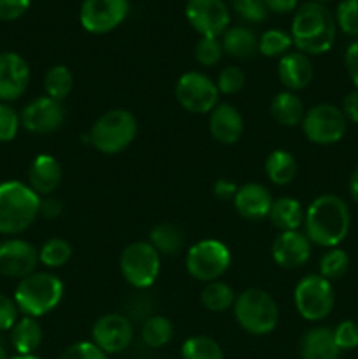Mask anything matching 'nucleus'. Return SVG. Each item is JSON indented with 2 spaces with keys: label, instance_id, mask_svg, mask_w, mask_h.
Returning <instances> with one entry per match:
<instances>
[{
  "label": "nucleus",
  "instance_id": "nucleus-1",
  "mask_svg": "<svg viewBox=\"0 0 358 359\" xmlns=\"http://www.w3.org/2000/svg\"><path fill=\"white\" fill-rule=\"evenodd\" d=\"M350 209L337 195H319L305 209L304 233L319 248H337L350 233Z\"/></svg>",
  "mask_w": 358,
  "mask_h": 359
},
{
  "label": "nucleus",
  "instance_id": "nucleus-2",
  "mask_svg": "<svg viewBox=\"0 0 358 359\" xmlns=\"http://www.w3.org/2000/svg\"><path fill=\"white\" fill-rule=\"evenodd\" d=\"M337 25L333 14L323 4L305 2L291 21V41L304 55H323L336 42Z\"/></svg>",
  "mask_w": 358,
  "mask_h": 359
},
{
  "label": "nucleus",
  "instance_id": "nucleus-3",
  "mask_svg": "<svg viewBox=\"0 0 358 359\" xmlns=\"http://www.w3.org/2000/svg\"><path fill=\"white\" fill-rule=\"evenodd\" d=\"M41 196L20 181L0 184V235H20L39 217Z\"/></svg>",
  "mask_w": 358,
  "mask_h": 359
},
{
  "label": "nucleus",
  "instance_id": "nucleus-4",
  "mask_svg": "<svg viewBox=\"0 0 358 359\" xmlns=\"http://www.w3.org/2000/svg\"><path fill=\"white\" fill-rule=\"evenodd\" d=\"M18 311L28 318H42L60 305L63 283L49 272H34L21 279L14 290Z\"/></svg>",
  "mask_w": 358,
  "mask_h": 359
},
{
  "label": "nucleus",
  "instance_id": "nucleus-5",
  "mask_svg": "<svg viewBox=\"0 0 358 359\" xmlns=\"http://www.w3.org/2000/svg\"><path fill=\"white\" fill-rule=\"evenodd\" d=\"M235 321L249 335H269L279 323V307L267 291L260 287L244 290L234 304Z\"/></svg>",
  "mask_w": 358,
  "mask_h": 359
},
{
  "label": "nucleus",
  "instance_id": "nucleus-6",
  "mask_svg": "<svg viewBox=\"0 0 358 359\" xmlns=\"http://www.w3.org/2000/svg\"><path fill=\"white\" fill-rule=\"evenodd\" d=\"M135 135V116L126 109H111L93 123L88 140L98 153L118 154L133 142Z\"/></svg>",
  "mask_w": 358,
  "mask_h": 359
},
{
  "label": "nucleus",
  "instance_id": "nucleus-7",
  "mask_svg": "<svg viewBox=\"0 0 358 359\" xmlns=\"http://www.w3.org/2000/svg\"><path fill=\"white\" fill-rule=\"evenodd\" d=\"M161 270V256L150 242H133L119 256V272L135 290H147L157 283Z\"/></svg>",
  "mask_w": 358,
  "mask_h": 359
},
{
  "label": "nucleus",
  "instance_id": "nucleus-8",
  "mask_svg": "<svg viewBox=\"0 0 358 359\" xmlns=\"http://www.w3.org/2000/svg\"><path fill=\"white\" fill-rule=\"evenodd\" d=\"M293 304L298 316L305 321H323L329 318L336 304L332 283L323 279L319 273H309L295 286Z\"/></svg>",
  "mask_w": 358,
  "mask_h": 359
},
{
  "label": "nucleus",
  "instance_id": "nucleus-9",
  "mask_svg": "<svg viewBox=\"0 0 358 359\" xmlns=\"http://www.w3.org/2000/svg\"><path fill=\"white\" fill-rule=\"evenodd\" d=\"M232 263V255L227 245L214 238H206L192 248L186 252V272L193 279L200 283H213L218 280L228 270Z\"/></svg>",
  "mask_w": 358,
  "mask_h": 359
},
{
  "label": "nucleus",
  "instance_id": "nucleus-10",
  "mask_svg": "<svg viewBox=\"0 0 358 359\" xmlns=\"http://www.w3.org/2000/svg\"><path fill=\"white\" fill-rule=\"evenodd\" d=\"M300 126L309 142L318 146H332L346 135L347 119L336 105L318 104L305 111Z\"/></svg>",
  "mask_w": 358,
  "mask_h": 359
},
{
  "label": "nucleus",
  "instance_id": "nucleus-11",
  "mask_svg": "<svg viewBox=\"0 0 358 359\" xmlns=\"http://www.w3.org/2000/svg\"><path fill=\"white\" fill-rule=\"evenodd\" d=\"M175 98L192 114H209L220 104L216 83L202 72H186L175 83Z\"/></svg>",
  "mask_w": 358,
  "mask_h": 359
},
{
  "label": "nucleus",
  "instance_id": "nucleus-12",
  "mask_svg": "<svg viewBox=\"0 0 358 359\" xmlns=\"http://www.w3.org/2000/svg\"><path fill=\"white\" fill-rule=\"evenodd\" d=\"M128 0H83L79 20L90 34H109L128 16Z\"/></svg>",
  "mask_w": 358,
  "mask_h": 359
},
{
  "label": "nucleus",
  "instance_id": "nucleus-13",
  "mask_svg": "<svg viewBox=\"0 0 358 359\" xmlns=\"http://www.w3.org/2000/svg\"><path fill=\"white\" fill-rule=\"evenodd\" d=\"M185 13L200 37H220L230 25V11L223 0H188Z\"/></svg>",
  "mask_w": 358,
  "mask_h": 359
},
{
  "label": "nucleus",
  "instance_id": "nucleus-14",
  "mask_svg": "<svg viewBox=\"0 0 358 359\" xmlns=\"http://www.w3.org/2000/svg\"><path fill=\"white\" fill-rule=\"evenodd\" d=\"M91 339L98 349L105 354H119L133 340V326L123 314H105L95 321L91 328Z\"/></svg>",
  "mask_w": 358,
  "mask_h": 359
},
{
  "label": "nucleus",
  "instance_id": "nucleus-15",
  "mask_svg": "<svg viewBox=\"0 0 358 359\" xmlns=\"http://www.w3.org/2000/svg\"><path fill=\"white\" fill-rule=\"evenodd\" d=\"M21 126L34 135L55 133L65 119V109L62 102L49 97H39L23 107L20 114Z\"/></svg>",
  "mask_w": 358,
  "mask_h": 359
},
{
  "label": "nucleus",
  "instance_id": "nucleus-16",
  "mask_svg": "<svg viewBox=\"0 0 358 359\" xmlns=\"http://www.w3.org/2000/svg\"><path fill=\"white\" fill-rule=\"evenodd\" d=\"M39 265V251L30 242L21 238H7L0 242V273L9 279H25L35 272Z\"/></svg>",
  "mask_w": 358,
  "mask_h": 359
},
{
  "label": "nucleus",
  "instance_id": "nucleus-17",
  "mask_svg": "<svg viewBox=\"0 0 358 359\" xmlns=\"http://www.w3.org/2000/svg\"><path fill=\"white\" fill-rule=\"evenodd\" d=\"M312 244L304 231H281L272 242V255L274 263L284 270H295L300 269L302 265L309 262L311 258Z\"/></svg>",
  "mask_w": 358,
  "mask_h": 359
},
{
  "label": "nucleus",
  "instance_id": "nucleus-18",
  "mask_svg": "<svg viewBox=\"0 0 358 359\" xmlns=\"http://www.w3.org/2000/svg\"><path fill=\"white\" fill-rule=\"evenodd\" d=\"M30 83V67L18 53L0 55V102L18 100Z\"/></svg>",
  "mask_w": 358,
  "mask_h": 359
},
{
  "label": "nucleus",
  "instance_id": "nucleus-19",
  "mask_svg": "<svg viewBox=\"0 0 358 359\" xmlns=\"http://www.w3.org/2000/svg\"><path fill=\"white\" fill-rule=\"evenodd\" d=\"M209 132L216 142L232 146L244 133V119L234 105L221 102L209 112Z\"/></svg>",
  "mask_w": 358,
  "mask_h": 359
},
{
  "label": "nucleus",
  "instance_id": "nucleus-20",
  "mask_svg": "<svg viewBox=\"0 0 358 359\" xmlns=\"http://www.w3.org/2000/svg\"><path fill=\"white\" fill-rule=\"evenodd\" d=\"M235 210L248 221H260L269 216L270 205L274 198L269 189L256 182L239 186L237 193L234 196Z\"/></svg>",
  "mask_w": 358,
  "mask_h": 359
},
{
  "label": "nucleus",
  "instance_id": "nucleus-21",
  "mask_svg": "<svg viewBox=\"0 0 358 359\" xmlns=\"http://www.w3.org/2000/svg\"><path fill=\"white\" fill-rule=\"evenodd\" d=\"M277 77L288 91H300L311 84L314 77L311 58L300 51H290L279 58Z\"/></svg>",
  "mask_w": 358,
  "mask_h": 359
},
{
  "label": "nucleus",
  "instance_id": "nucleus-22",
  "mask_svg": "<svg viewBox=\"0 0 358 359\" xmlns=\"http://www.w3.org/2000/svg\"><path fill=\"white\" fill-rule=\"evenodd\" d=\"M63 170L60 161L51 154H39L28 168V186L39 196H49L58 189Z\"/></svg>",
  "mask_w": 358,
  "mask_h": 359
},
{
  "label": "nucleus",
  "instance_id": "nucleus-23",
  "mask_svg": "<svg viewBox=\"0 0 358 359\" xmlns=\"http://www.w3.org/2000/svg\"><path fill=\"white\" fill-rule=\"evenodd\" d=\"M339 356L340 351L333 340V332L326 326H314L302 337V359H339Z\"/></svg>",
  "mask_w": 358,
  "mask_h": 359
},
{
  "label": "nucleus",
  "instance_id": "nucleus-24",
  "mask_svg": "<svg viewBox=\"0 0 358 359\" xmlns=\"http://www.w3.org/2000/svg\"><path fill=\"white\" fill-rule=\"evenodd\" d=\"M267 217L277 230L295 231L304 226L305 210L298 200L290 198V196H281V198L274 200Z\"/></svg>",
  "mask_w": 358,
  "mask_h": 359
},
{
  "label": "nucleus",
  "instance_id": "nucleus-25",
  "mask_svg": "<svg viewBox=\"0 0 358 359\" xmlns=\"http://www.w3.org/2000/svg\"><path fill=\"white\" fill-rule=\"evenodd\" d=\"M270 114H272L274 121L279 123L281 126L293 128V126L300 125L305 116L304 102L297 93L284 90L277 93L270 102Z\"/></svg>",
  "mask_w": 358,
  "mask_h": 359
},
{
  "label": "nucleus",
  "instance_id": "nucleus-26",
  "mask_svg": "<svg viewBox=\"0 0 358 359\" xmlns=\"http://www.w3.org/2000/svg\"><path fill=\"white\" fill-rule=\"evenodd\" d=\"M221 46H223L225 55L237 60L251 58L258 51V39L255 32L246 27H232L221 37Z\"/></svg>",
  "mask_w": 358,
  "mask_h": 359
},
{
  "label": "nucleus",
  "instance_id": "nucleus-27",
  "mask_svg": "<svg viewBox=\"0 0 358 359\" xmlns=\"http://www.w3.org/2000/svg\"><path fill=\"white\" fill-rule=\"evenodd\" d=\"M42 344V328L35 318L23 316L11 328V346L18 354H34Z\"/></svg>",
  "mask_w": 358,
  "mask_h": 359
},
{
  "label": "nucleus",
  "instance_id": "nucleus-28",
  "mask_svg": "<svg viewBox=\"0 0 358 359\" xmlns=\"http://www.w3.org/2000/svg\"><path fill=\"white\" fill-rule=\"evenodd\" d=\"M265 175L276 186H288L297 175V160L286 149H276L267 156Z\"/></svg>",
  "mask_w": 358,
  "mask_h": 359
},
{
  "label": "nucleus",
  "instance_id": "nucleus-29",
  "mask_svg": "<svg viewBox=\"0 0 358 359\" xmlns=\"http://www.w3.org/2000/svg\"><path fill=\"white\" fill-rule=\"evenodd\" d=\"M150 244L160 256H175L183 249L185 237L181 228L172 223H158L150 231Z\"/></svg>",
  "mask_w": 358,
  "mask_h": 359
},
{
  "label": "nucleus",
  "instance_id": "nucleus-30",
  "mask_svg": "<svg viewBox=\"0 0 358 359\" xmlns=\"http://www.w3.org/2000/svg\"><path fill=\"white\" fill-rule=\"evenodd\" d=\"M174 337V326L171 319L164 316H150L144 319L142 330H140V339L150 349H160L167 346Z\"/></svg>",
  "mask_w": 358,
  "mask_h": 359
},
{
  "label": "nucleus",
  "instance_id": "nucleus-31",
  "mask_svg": "<svg viewBox=\"0 0 358 359\" xmlns=\"http://www.w3.org/2000/svg\"><path fill=\"white\" fill-rule=\"evenodd\" d=\"M235 293L223 280H213L204 286L200 293V302L209 312H225L234 307Z\"/></svg>",
  "mask_w": 358,
  "mask_h": 359
},
{
  "label": "nucleus",
  "instance_id": "nucleus-32",
  "mask_svg": "<svg viewBox=\"0 0 358 359\" xmlns=\"http://www.w3.org/2000/svg\"><path fill=\"white\" fill-rule=\"evenodd\" d=\"M74 88L72 72L65 65H53L44 76L46 97L56 102H63Z\"/></svg>",
  "mask_w": 358,
  "mask_h": 359
},
{
  "label": "nucleus",
  "instance_id": "nucleus-33",
  "mask_svg": "<svg viewBox=\"0 0 358 359\" xmlns=\"http://www.w3.org/2000/svg\"><path fill=\"white\" fill-rule=\"evenodd\" d=\"M72 258V245L65 238L53 237L39 249V263L46 269H62Z\"/></svg>",
  "mask_w": 358,
  "mask_h": 359
},
{
  "label": "nucleus",
  "instance_id": "nucleus-34",
  "mask_svg": "<svg viewBox=\"0 0 358 359\" xmlns=\"http://www.w3.org/2000/svg\"><path fill=\"white\" fill-rule=\"evenodd\" d=\"M181 359H223V349L211 337L195 335L183 342Z\"/></svg>",
  "mask_w": 358,
  "mask_h": 359
},
{
  "label": "nucleus",
  "instance_id": "nucleus-35",
  "mask_svg": "<svg viewBox=\"0 0 358 359\" xmlns=\"http://www.w3.org/2000/svg\"><path fill=\"white\" fill-rule=\"evenodd\" d=\"M291 44V35L277 28H270V30L263 32L262 37L258 39V51L262 53L267 58H277V56H284L290 53Z\"/></svg>",
  "mask_w": 358,
  "mask_h": 359
},
{
  "label": "nucleus",
  "instance_id": "nucleus-36",
  "mask_svg": "<svg viewBox=\"0 0 358 359\" xmlns=\"http://www.w3.org/2000/svg\"><path fill=\"white\" fill-rule=\"evenodd\" d=\"M350 269V256L339 248H332L319 258V276L326 280L340 279Z\"/></svg>",
  "mask_w": 358,
  "mask_h": 359
},
{
  "label": "nucleus",
  "instance_id": "nucleus-37",
  "mask_svg": "<svg viewBox=\"0 0 358 359\" xmlns=\"http://www.w3.org/2000/svg\"><path fill=\"white\" fill-rule=\"evenodd\" d=\"M195 60L204 67H213L221 62L225 51L220 37H200L195 44Z\"/></svg>",
  "mask_w": 358,
  "mask_h": 359
},
{
  "label": "nucleus",
  "instance_id": "nucleus-38",
  "mask_svg": "<svg viewBox=\"0 0 358 359\" xmlns=\"http://www.w3.org/2000/svg\"><path fill=\"white\" fill-rule=\"evenodd\" d=\"M336 25L350 37H358V0H343L337 6Z\"/></svg>",
  "mask_w": 358,
  "mask_h": 359
},
{
  "label": "nucleus",
  "instance_id": "nucleus-39",
  "mask_svg": "<svg viewBox=\"0 0 358 359\" xmlns=\"http://www.w3.org/2000/svg\"><path fill=\"white\" fill-rule=\"evenodd\" d=\"M232 7H234L235 14L248 23H262L269 14L263 0H232Z\"/></svg>",
  "mask_w": 358,
  "mask_h": 359
},
{
  "label": "nucleus",
  "instance_id": "nucleus-40",
  "mask_svg": "<svg viewBox=\"0 0 358 359\" xmlns=\"http://www.w3.org/2000/svg\"><path fill=\"white\" fill-rule=\"evenodd\" d=\"M246 84V74L244 70L239 69V67H225L220 74H218L216 79V88L220 91V95H235L244 88Z\"/></svg>",
  "mask_w": 358,
  "mask_h": 359
},
{
  "label": "nucleus",
  "instance_id": "nucleus-41",
  "mask_svg": "<svg viewBox=\"0 0 358 359\" xmlns=\"http://www.w3.org/2000/svg\"><path fill=\"white\" fill-rule=\"evenodd\" d=\"M20 114L6 102H0V142H11L20 132Z\"/></svg>",
  "mask_w": 358,
  "mask_h": 359
},
{
  "label": "nucleus",
  "instance_id": "nucleus-42",
  "mask_svg": "<svg viewBox=\"0 0 358 359\" xmlns=\"http://www.w3.org/2000/svg\"><path fill=\"white\" fill-rule=\"evenodd\" d=\"M332 332L333 340H336L340 353L343 351H353L358 347V323L346 319V321L339 323Z\"/></svg>",
  "mask_w": 358,
  "mask_h": 359
},
{
  "label": "nucleus",
  "instance_id": "nucleus-43",
  "mask_svg": "<svg viewBox=\"0 0 358 359\" xmlns=\"http://www.w3.org/2000/svg\"><path fill=\"white\" fill-rule=\"evenodd\" d=\"M60 359H109L93 342H76L67 347Z\"/></svg>",
  "mask_w": 358,
  "mask_h": 359
},
{
  "label": "nucleus",
  "instance_id": "nucleus-44",
  "mask_svg": "<svg viewBox=\"0 0 358 359\" xmlns=\"http://www.w3.org/2000/svg\"><path fill=\"white\" fill-rule=\"evenodd\" d=\"M18 314L20 311H18L14 298L0 293V332H11V328L18 321Z\"/></svg>",
  "mask_w": 358,
  "mask_h": 359
},
{
  "label": "nucleus",
  "instance_id": "nucleus-45",
  "mask_svg": "<svg viewBox=\"0 0 358 359\" xmlns=\"http://www.w3.org/2000/svg\"><path fill=\"white\" fill-rule=\"evenodd\" d=\"M32 0H0V21H14L23 16Z\"/></svg>",
  "mask_w": 358,
  "mask_h": 359
},
{
  "label": "nucleus",
  "instance_id": "nucleus-46",
  "mask_svg": "<svg viewBox=\"0 0 358 359\" xmlns=\"http://www.w3.org/2000/svg\"><path fill=\"white\" fill-rule=\"evenodd\" d=\"M344 65H346L347 76L353 81L354 88L358 90V41L351 42L344 55Z\"/></svg>",
  "mask_w": 358,
  "mask_h": 359
},
{
  "label": "nucleus",
  "instance_id": "nucleus-47",
  "mask_svg": "<svg viewBox=\"0 0 358 359\" xmlns=\"http://www.w3.org/2000/svg\"><path fill=\"white\" fill-rule=\"evenodd\" d=\"M63 205L58 198L55 196H44L41 198V207H39V216L46 217V219H56V217L62 216Z\"/></svg>",
  "mask_w": 358,
  "mask_h": 359
},
{
  "label": "nucleus",
  "instance_id": "nucleus-48",
  "mask_svg": "<svg viewBox=\"0 0 358 359\" xmlns=\"http://www.w3.org/2000/svg\"><path fill=\"white\" fill-rule=\"evenodd\" d=\"M237 189L239 186H235V182L230 179H218L213 186L214 196L220 200H234Z\"/></svg>",
  "mask_w": 358,
  "mask_h": 359
},
{
  "label": "nucleus",
  "instance_id": "nucleus-49",
  "mask_svg": "<svg viewBox=\"0 0 358 359\" xmlns=\"http://www.w3.org/2000/svg\"><path fill=\"white\" fill-rule=\"evenodd\" d=\"M340 111H343V114L346 116L347 121L358 123V90L357 88H354L351 93L346 95Z\"/></svg>",
  "mask_w": 358,
  "mask_h": 359
},
{
  "label": "nucleus",
  "instance_id": "nucleus-50",
  "mask_svg": "<svg viewBox=\"0 0 358 359\" xmlns=\"http://www.w3.org/2000/svg\"><path fill=\"white\" fill-rule=\"evenodd\" d=\"M263 2H265L269 13L288 14L297 9L298 0H263Z\"/></svg>",
  "mask_w": 358,
  "mask_h": 359
},
{
  "label": "nucleus",
  "instance_id": "nucleus-51",
  "mask_svg": "<svg viewBox=\"0 0 358 359\" xmlns=\"http://www.w3.org/2000/svg\"><path fill=\"white\" fill-rule=\"evenodd\" d=\"M350 193H351V196H353L354 202L358 203V167L354 168V172H353V174H351Z\"/></svg>",
  "mask_w": 358,
  "mask_h": 359
},
{
  "label": "nucleus",
  "instance_id": "nucleus-52",
  "mask_svg": "<svg viewBox=\"0 0 358 359\" xmlns=\"http://www.w3.org/2000/svg\"><path fill=\"white\" fill-rule=\"evenodd\" d=\"M9 359H41V358L34 356V354H16V356H13Z\"/></svg>",
  "mask_w": 358,
  "mask_h": 359
},
{
  "label": "nucleus",
  "instance_id": "nucleus-53",
  "mask_svg": "<svg viewBox=\"0 0 358 359\" xmlns=\"http://www.w3.org/2000/svg\"><path fill=\"white\" fill-rule=\"evenodd\" d=\"M0 359H9V356H7L6 346L2 344V340H0Z\"/></svg>",
  "mask_w": 358,
  "mask_h": 359
},
{
  "label": "nucleus",
  "instance_id": "nucleus-54",
  "mask_svg": "<svg viewBox=\"0 0 358 359\" xmlns=\"http://www.w3.org/2000/svg\"><path fill=\"white\" fill-rule=\"evenodd\" d=\"M311 2H316V4H326V2H332V0H311Z\"/></svg>",
  "mask_w": 358,
  "mask_h": 359
}]
</instances>
